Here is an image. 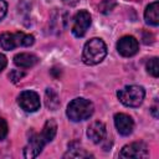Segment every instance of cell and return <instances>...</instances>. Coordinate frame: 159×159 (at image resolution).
<instances>
[{"label": "cell", "mask_w": 159, "mask_h": 159, "mask_svg": "<svg viewBox=\"0 0 159 159\" xmlns=\"http://www.w3.org/2000/svg\"><path fill=\"white\" fill-rule=\"evenodd\" d=\"M148 147L143 142H133L122 148L119 157L120 158H145L148 157Z\"/></svg>", "instance_id": "obj_8"}, {"label": "cell", "mask_w": 159, "mask_h": 159, "mask_svg": "<svg viewBox=\"0 0 159 159\" xmlns=\"http://www.w3.org/2000/svg\"><path fill=\"white\" fill-rule=\"evenodd\" d=\"M145 68H147V72H148L149 75H152L153 77H158V76H159L158 58H157V57H153V58L148 60L147 63H145Z\"/></svg>", "instance_id": "obj_15"}, {"label": "cell", "mask_w": 159, "mask_h": 159, "mask_svg": "<svg viewBox=\"0 0 159 159\" xmlns=\"http://www.w3.org/2000/svg\"><path fill=\"white\" fill-rule=\"evenodd\" d=\"M37 62H39L37 56L34 53H29V52H21L14 57V63L21 68H30L35 66Z\"/></svg>", "instance_id": "obj_12"}, {"label": "cell", "mask_w": 159, "mask_h": 159, "mask_svg": "<svg viewBox=\"0 0 159 159\" xmlns=\"http://www.w3.org/2000/svg\"><path fill=\"white\" fill-rule=\"evenodd\" d=\"M65 4H67V5H75V4H77V1L78 0H62Z\"/></svg>", "instance_id": "obj_22"}, {"label": "cell", "mask_w": 159, "mask_h": 159, "mask_svg": "<svg viewBox=\"0 0 159 159\" xmlns=\"http://www.w3.org/2000/svg\"><path fill=\"white\" fill-rule=\"evenodd\" d=\"M7 11V4L5 0H0V20L6 15Z\"/></svg>", "instance_id": "obj_20"}, {"label": "cell", "mask_w": 159, "mask_h": 159, "mask_svg": "<svg viewBox=\"0 0 159 159\" xmlns=\"http://www.w3.org/2000/svg\"><path fill=\"white\" fill-rule=\"evenodd\" d=\"M114 4H116V1L114 0H103L102 1V4H101V11L102 12H104V14H107V12H109L112 9H113V6H114Z\"/></svg>", "instance_id": "obj_18"}, {"label": "cell", "mask_w": 159, "mask_h": 159, "mask_svg": "<svg viewBox=\"0 0 159 159\" xmlns=\"http://www.w3.org/2000/svg\"><path fill=\"white\" fill-rule=\"evenodd\" d=\"M24 76H25V72H24V71H20V70H12V71L9 73V78H10L14 83L19 82Z\"/></svg>", "instance_id": "obj_17"}, {"label": "cell", "mask_w": 159, "mask_h": 159, "mask_svg": "<svg viewBox=\"0 0 159 159\" xmlns=\"http://www.w3.org/2000/svg\"><path fill=\"white\" fill-rule=\"evenodd\" d=\"M6 63H7V60H6V57L2 55V53H0V72L6 67Z\"/></svg>", "instance_id": "obj_21"}, {"label": "cell", "mask_w": 159, "mask_h": 159, "mask_svg": "<svg viewBox=\"0 0 159 159\" xmlns=\"http://www.w3.org/2000/svg\"><path fill=\"white\" fill-rule=\"evenodd\" d=\"M91 22H92V17H91L89 12L86 11V10H80L73 17V25H72V29H71L72 34L76 37L84 36L88 27L91 26Z\"/></svg>", "instance_id": "obj_6"}, {"label": "cell", "mask_w": 159, "mask_h": 159, "mask_svg": "<svg viewBox=\"0 0 159 159\" xmlns=\"http://www.w3.org/2000/svg\"><path fill=\"white\" fill-rule=\"evenodd\" d=\"M114 125L120 135H129L133 132L134 122L132 117L125 113H117L114 116Z\"/></svg>", "instance_id": "obj_10"}, {"label": "cell", "mask_w": 159, "mask_h": 159, "mask_svg": "<svg viewBox=\"0 0 159 159\" xmlns=\"http://www.w3.org/2000/svg\"><path fill=\"white\" fill-rule=\"evenodd\" d=\"M145 96V91L140 86H125L117 92V97L127 107H138L142 104Z\"/></svg>", "instance_id": "obj_5"}, {"label": "cell", "mask_w": 159, "mask_h": 159, "mask_svg": "<svg viewBox=\"0 0 159 159\" xmlns=\"http://www.w3.org/2000/svg\"><path fill=\"white\" fill-rule=\"evenodd\" d=\"M138 41L133 36H123L117 42V50L118 52L124 57H132L138 52Z\"/></svg>", "instance_id": "obj_9"}, {"label": "cell", "mask_w": 159, "mask_h": 159, "mask_svg": "<svg viewBox=\"0 0 159 159\" xmlns=\"http://www.w3.org/2000/svg\"><path fill=\"white\" fill-rule=\"evenodd\" d=\"M7 134V123L4 118L0 117V140L4 139Z\"/></svg>", "instance_id": "obj_19"}, {"label": "cell", "mask_w": 159, "mask_h": 159, "mask_svg": "<svg viewBox=\"0 0 159 159\" xmlns=\"http://www.w3.org/2000/svg\"><path fill=\"white\" fill-rule=\"evenodd\" d=\"M45 103H46V107L51 111H55L60 106V99H58V96L57 93L52 89V88H47L46 92H45Z\"/></svg>", "instance_id": "obj_14"}, {"label": "cell", "mask_w": 159, "mask_h": 159, "mask_svg": "<svg viewBox=\"0 0 159 159\" xmlns=\"http://www.w3.org/2000/svg\"><path fill=\"white\" fill-rule=\"evenodd\" d=\"M107 55V46L103 40L98 37H93L84 43L83 52H82V61L86 65L93 66L104 60Z\"/></svg>", "instance_id": "obj_2"}, {"label": "cell", "mask_w": 159, "mask_h": 159, "mask_svg": "<svg viewBox=\"0 0 159 159\" xmlns=\"http://www.w3.org/2000/svg\"><path fill=\"white\" fill-rule=\"evenodd\" d=\"M144 19L145 22L152 26H158L159 24V4L158 1H154L149 4L144 11Z\"/></svg>", "instance_id": "obj_13"}, {"label": "cell", "mask_w": 159, "mask_h": 159, "mask_svg": "<svg viewBox=\"0 0 159 159\" xmlns=\"http://www.w3.org/2000/svg\"><path fill=\"white\" fill-rule=\"evenodd\" d=\"M87 137L93 143H101L106 138V125L103 122H92L87 128Z\"/></svg>", "instance_id": "obj_11"}, {"label": "cell", "mask_w": 159, "mask_h": 159, "mask_svg": "<svg viewBox=\"0 0 159 159\" xmlns=\"http://www.w3.org/2000/svg\"><path fill=\"white\" fill-rule=\"evenodd\" d=\"M93 111H94L93 103L86 98L80 97V98L72 99L68 103L66 114L72 122H80V120L88 119L93 114Z\"/></svg>", "instance_id": "obj_3"}, {"label": "cell", "mask_w": 159, "mask_h": 159, "mask_svg": "<svg viewBox=\"0 0 159 159\" xmlns=\"http://www.w3.org/2000/svg\"><path fill=\"white\" fill-rule=\"evenodd\" d=\"M17 103L19 106L25 111V112H36L40 108V97L36 92L34 91H24L19 94L17 97Z\"/></svg>", "instance_id": "obj_7"}, {"label": "cell", "mask_w": 159, "mask_h": 159, "mask_svg": "<svg viewBox=\"0 0 159 159\" xmlns=\"http://www.w3.org/2000/svg\"><path fill=\"white\" fill-rule=\"evenodd\" d=\"M88 157H92V155L81 148H71L63 155V158H88Z\"/></svg>", "instance_id": "obj_16"}, {"label": "cell", "mask_w": 159, "mask_h": 159, "mask_svg": "<svg viewBox=\"0 0 159 159\" xmlns=\"http://www.w3.org/2000/svg\"><path fill=\"white\" fill-rule=\"evenodd\" d=\"M35 42L32 35L24 32H2L0 35V46L4 50H14L19 46H31Z\"/></svg>", "instance_id": "obj_4"}, {"label": "cell", "mask_w": 159, "mask_h": 159, "mask_svg": "<svg viewBox=\"0 0 159 159\" xmlns=\"http://www.w3.org/2000/svg\"><path fill=\"white\" fill-rule=\"evenodd\" d=\"M56 132H57L56 122L53 119H48L40 133H35L34 135L30 137L26 147L24 148V157L25 158L37 157L42 152L43 147L55 138Z\"/></svg>", "instance_id": "obj_1"}]
</instances>
